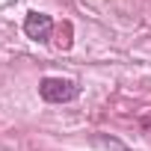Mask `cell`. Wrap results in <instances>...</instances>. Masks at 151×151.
<instances>
[{
    "label": "cell",
    "instance_id": "6da1fadb",
    "mask_svg": "<svg viewBox=\"0 0 151 151\" xmlns=\"http://www.w3.org/2000/svg\"><path fill=\"white\" fill-rule=\"evenodd\" d=\"M39 95L47 104H68L80 95V86L74 80H65V77H45L39 83Z\"/></svg>",
    "mask_w": 151,
    "mask_h": 151
},
{
    "label": "cell",
    "instance_id": "7a4b0ae2",
    "mask_svg": "<svg viewBox=\"0 0 151 151\" xmlns=\"http://www.w3.org/2000/svg\"><path fill=\"white\" fill-rule=\"evenodd\" d=\"M24 33H27V39H33V42H47L50 33H53L50 15H45V12H30V15L24 18Z\"/></svg>",
    "mask_w": 151,
    "mask_h": 151
}]
</instances>
